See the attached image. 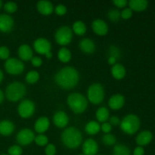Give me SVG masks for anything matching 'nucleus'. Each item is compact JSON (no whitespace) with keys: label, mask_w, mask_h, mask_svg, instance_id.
<instances>
[{"label":"nucleus","mask_w":155,"mask_h":155,"mask_svg":"<svg viewBox=\"0 0 155 155\" xmlns=\"http://www.w3.org/2000/svg\"><path fill=\"white\" fill-rule=\"evenodd\" d=\"M80 75L74 67L67 66L56 73L54 81L56 84L64 89H71L75 87L79 83Z\"/></svg>","instance_id":"1"},{"label":"nucleus","mask_w":155,"mask_h":155,"mask_svg":"<svg viewBox=\"0 0 155 155\" xmlns=\"http://www.w3.org/2000/svg\"><path fill=\"white\" fill-rule=\"evenodd\" d=\"M61 139L65 147L70 149H75L82 144L83 135L78 129L74 127H71L65 128V130L62 132Z\"/></svg>","instance_id":"2"},{"label":"nucleus","mask_w":155,"mask_h":155,"mask_svg":"<svg viewBox=\"0 0 155 155\" xmlns=\"http://www.w3.org/2000/svg\"><path fill=\"white\" fill-rule=\"evenodd\" d=\"M67 103L70 109L77 114L83 113L88 107L87 98L78 92H73L70 94L67 98Z\"/></svg>","instance_id":"3"},{"label":"nucleus","mask_w":155,"mask_h":155,"mask_svg":"<svg viewBox=\"0 0 155 155\" xmlns=\"http://www.w3.org/2000/svg\"><path fill=\"white\" fill-rule=\"evenodd\" d=\"M27 88L21 82H13L8 85L5 89V97L8 100L15 102L22 99L26 95Z\"/></svg>","instance_id":"4"},{"label":"nucleus","mask_w":155,"mask_h":155,"mask_svg":"<svg viewBox=\"0 0 155 155\" xmlns=\"http://www.w3.org/2000/svg\"><path fill=\"white\" fill-rule=\"evenodd\" d=\"M140 120L133 114H127L120 120V127L124 133L127 135H134L140 127Z\"/></svg>","instance_id":"5"},{"label":"nucleus","mask_w":155,"mask_h":155,"mask_svg":"<svg viewBox=\"0 0 155 155\" xmlns=\"http://www.w3.org/2000/svg\"><path fill=\"white\" fill-rule=\"evenodd\" d=\"M104 89L101 84L98 83L90 85L87 90V100L93 104H99L104 101Z\"/></svg>","instance_id":"6"},{"label":"nucleus","mask_w":155,"mask_h":155,"mask_svg":"<svg viewBox=\"0 0 155 155\" xmlns=\"http://www.w3.org/2000/svg\"><path fill=\"white\" fill-rule=\"evenodd\" d=\"M73 39L72 29L68 26H61L56 30L54 39L58 45L64 46L71 42Z\"/></svg>","instance_id":"7"},{"label":"nucleus","mask_w":155,"mask_h":155,"mask_svg":"<svg viewBox=\"0 0 155 155\" xmlns=\"http://www.w3.org/2000/svg\"><path fill=\"white\" fill-rule=\"evenodd\" d=\"M4 67L6 72L11 75H19L22 74L25 69V66L22 61L15 58H9L6 60Z\"/></svg>","instance_id":"8"},{"label":"nucleus","mask_w":155,"mask_h":155,"mask_svg":"<svg viewBox=\"0 0 155 155\" xmlns=\"http://www.w3.org/2000/svg\"><path fill=\"white\" fill-rule=\"evenodd\" d=\"M36 106L34 102L30 99H24L20 102L18 107V113L24 119L30 117L34 114Z\"/></svg>","instance_id":"9"},{"label":"nucleus","mask_w":155,"mask_h":155,"mask_svg":"<svg viewBox=\"0 0 155 155\" xmlns=\"http://www.w3.org/2000/svg\"><path fill=\"white\" fill-rule=\"evenodd\" d=\"M35 134L34 132L30 129H22L18 133L16 136V141L20 145L26 146L34 141Z\"/></svg>","instance_id":"10"},{"label":"nucleus","mask_w":155,"mask_h":155,"mask_svg":"<svg viewBox=\"0 0 155 155\" xmlns=\"http://www.w3.org/2000/svg\"><path fill=\"white\" fill-rule=\"evenodd\" d=\"M33 48L38 54H45L51 51V44L45 38H38L33 42Z\"/></svg>","instance_id":"11"},{"label":"nucleus","mask_w":155,"mask_h":155,"mask_svg":"<svg viewBox=\"0 0 155 155\" xmlns=\"http://www.w3.org/2000/svg\"><path fill=\"white\" fill-rule=\"evenodd\" d=\"M15 24L13 18L8 14L0 15V32L9 33L12 30Z\"/></svg>","instance_id":"12"},{"label":"nucleus","mask_w":155,"mask_h":155,"mask_svg":"<svg viewBox=\"0 0 155 155\" xmlns=\"http://www.w3.org/2000/svg\"><path fill=\"white\" fill-rule=\"evenodd\" d=\"M82 149L84 155H95L98 151V145L93 139H87L83 142Z\"/></svg>","instance_id":"13"},{"label":"nucleus","mask_w":155,"mask_h":155,"mask_svg":"<svg viewBox=\"0 0 155 155\" xmlns=\"http://www.w3.org/2000/svg\"><path fill=\"white\" fill-rule=\"evenodd\" d=\"M92 29L94 33L98 36H104L108 32L107 23L101 19L94 20L92 23Z\"/></svg>","instance_id":"14"},{"label":"nucleus","mask_w":155,"mask_h":155,"mask_svg":"<svg viewBox=\"0 0 155 155\" xmlns=\"http://www.w3.org/2000/svg\"><path fill=\"white\" fill-rule=\"evenodd\" d=\"M53 123L58 128H64L68 126L69 117L64 111L58 110L53 115Z\"/></svg>","instance_id":"15"},{"label":"nucleus","mask_w":155,"mask_h":155,"mask_svg":"<svg viewBox=\"0 0 155 155\" xmlns=\"http://www.w3.org/2000/svg\"><path fill=\"white\" fill-rule=\"evenodd\" d=\"M125 104V97L121 94H115L110 96L108 101V105L110 109L117 110L122 108Z\"/></svg>","instance_id":"16"},{"label":"nucleus","mask_w":155,"mask_h":155,"mask_svg":"<svg viewBox=\"0 0 155 155\" xmlns=\"http://www.w3.org/2000/svg\"><path fill=\"white\" fill-rule=\"evenodd\" d=\"M18 54L20 60L22 61H28L33 57V51L30 45L23 44L19 46L18 49Z\"/></svg>","instance_id":"17"},{"label":"nucleus","mask_w":155,"mask_h":155,"mask_svg":"<svg viewBox=\"0 0 155 155\" xmlns=\"http://www.w3.org/2000/svg\"><path fill=\"white\" fill-rule=\"evenodd\" d=\"M50 127L49 119L46 117L38 118L34 124V130L39 134H43L48 130Z\"/></svg>","instance_id":"18"},{"label":"nucleus","mask_w":155,"mask_h":155,"mask_svg":"<svg viewBox=\"0 0 155 155\" xmlns=\"http://www.w3.org/2000/svg\"><path fill=\"white\" fill-rule=\"evenodd\" d=\"M153 139V135L151 131L144 130L137 135L136 138V142L139 146L143 147L151 143Z\"/></svg>","instance_id":"19"},{"label":"nucleus","mask_w":155,"mask_h":155,"mask_svg":"<svg viewBox=\"0 0 155 155\" xmlns=\"http://www.w3.org/2000/svg\"><path fill=\"white\" fill-rule=\"evenodd\" d=\"M36 8L38 12L42 15H50L54 12V6L50 1L41 0L36 4Z\"/></svg>","instance_id":"20"},{"label":"nucleus","mask_w":155,"mask_h":155,"mask_svg":"<svg viewBox=\"0 0 155 155\" xmlns=\"http://www.w3.org/2000/svg\"><path fill=\"white\" fill-rule=\"evenodd\" d=\"M79 48L86 54H92L95 51V44L92 39L84 38L79 43Z\"/></svg>","instance_id":"21"},{"label":"nucleus","mask_w":155,"mask_h":155,"mask_svg":"<svg viewBox=\"0 0 155 155\" xmlns=\"http://www.w3.org/2000/svg\"><path fill=\"white\" fill-rule=\"evenodd\" d=\"M15 127L13 122L9 120H3L0 121V135L8 136L15 132Z\"/></svg>","instance_id":"22"},{"label":"nucleus","mask_w":155,"mask_h":155,"mask_svg":"<svg viewBox=\"0 0 155 155\" xmlns=\"http://www.w3.org/2000/svg\"><path fill=\"white\" fill-rule=\"evenodd\" d=\"M129 8L135 12H143L148 8V2L146 0H130L128 2Z\"/></svg>","instance_id":"23"},{"label":"nucleus","mask_w":155,"mask_h":155,"mask_svg":"<svg viewBox=\"0 0 155 155\" xmlns=\"http://www.w3.org/2000/svg\"><path fill=\"white\" fill-rule=\"evenodd\" d=\"M110 73H111V75L114 78L120 80L124 78L127 71H126L124 65L121 64L117 63L112 66L111 69H110Z\"/></svg>","instance_id":"24"},{"label":"nucleus","mask_w":155,"mask_h":155,"mask_svg":"<svg viewBox=\"0 0 155 155\" xmlns=\"http://www.w3.org/2000/svg\"><path fill=\"white\" fill-rule=\"evenodd\" d=\"M100 130H101V126H100L99 123L95 120L89 121L85 126V131H86V133L87 134L91 135V136L96 135L97 133H99Z\"/></svg>","instance_id":"25"},{"label":"nucleus","mask_w":155,"mask_h":155,"mask_svg":"<svg viewBox=\"0 0 155 155\" xmlns=\"http://www.w3.org/2000/svg\"><path fill=\"white\" fill-rule=\"evenodd\" d=\"M95 117H96V119L98 122L102 123V124L104 122H107V120L109 119V117H110L108 109L105 107H99L95 112Z\"/></svg>","instance_id":"26"},{"label":"nucleus","mask_w":155,"mask_h":155,"mask_svg":"<svg viewBox=\"0 0 155 155\" xmlns=\"http://www.w3.org/2000/svg\"><path fill=\"white\" fill-rule=\"evenodd\" d=\"M71 57H72V54H71V51L65 47H62L58 51V58L62 63L69 62L71 61Z\"/></svg>","instance_id":"27"},{"label":"nucleus","mask_w":155,"mask_h":155,"mask_svg":"<svg viewBox=\"0 0 155 155\" xmlns=\"http://www.w3.org/2000/svg\"><path fill=\"white\" fill-rule=\"evenodd\" d=\"M86 30H87V28H86V24L82 21H77L73 24L72 31L78 36L84 35L86 33Z\"/></svg>","instance_id":"28"},{"label":"nucleus","mask_w":155,"mask_h":155,"mask_svg":"<svg viewBox=\"0 0 155 155\" xmlns=\"http://www.w3.org/2000/svg\"><path fill=\"white\" fill-rule=\"evenodd\" d=\"M113 155H131V151L129 147L126 145L118 144L114 147Z\"/></svg>","instance_id":"29"},{"label":"nucleus","mask_w":155,"mask_h":155,"mask_svg":"<svg viewBox=\"0 0 155 155\" xmlns=\"http://www.w3.org/2000/svg\"><path fill=\"white\" fill-rule=\"evenodd\" d=\"M39 80V74L36 71H30L26 74L25 80L29 84H34Z\"/></svg>","instance_id":"30"},{"label":"nucleus","mask_w":155,"mask_h":155,"mask_svg":"<svg viewBox=\"0 0 155 155\" xmlns=\"http://www.w3.org/2000/svg\"><path fill=\"white\" fill-rule=\"evenodd\" d=\"M102 142L107 146L114 145L117 142V138L114 135L110 134V133L104 134L102 136Z\"/></svg>","instance_id":"31"},{"label":"nucleus","mask_w":155,"mask_h":155,"mask_svg":"<svg viewBox=\"0 0 155 155\" xmlns=\"http://www.w3.org/2000/svg\"><path fill=\"white\" fill-rule=\"evenodd\" d=\"M34 142L38 146H46L48 144V138L44 134H38L35 136Z\"/></svg>","instance_id":"32"},{"label":"nucleus","mask_w":155,"mask_h":155,"mask_svg":"<svg viewBox=\"0 0 155 155\" xmlns=\"http://www.w3.org/2000/svg\"><path fill=\"white\" fill-rule=\"evenodd\" d=\"M4 10L8 14H13L18 10V5L14 2H8L4 5Z\"/></svg>","instance_id":"33"},{"label":"nucleus","mask_w":155,"mask_h":155,"mask_svg":"<svg viewBox=\"0 0 155 155\" xmlns=\"http://www.w3.org/2000/svg\"><path fill=\"white\" fill-rule=\"evenodd\" d=\"M107 17L111 21H117L120 18V12H119L117 9H110L107 12Z\"/></svg>","instance_id":"34"},{"label":"nucleus","mask_w":155,"mask_h":155,"mask_svg":"<svg viewBox=\"0 0 155 155\" xmlns=\"http://www.w3.org/2000/svg\"><path fill=\"white\" fill-rule=\"evenodd\" d=\"M23 153V150L20 145H12L8 150V155H21Z\"/></svg>","instance_id":"35"},{"label":"nucleus","mask_w":155,"mask_h":155,"mask_svg":"<svg viewBox=\"0 0 155 155\" xmlns=\"http://www.w3.org/2000/svg\"><path fill=\"white\" fill-rule=\"evenodd\" d=\"M10 56V50L7 46H0V59L2 60H8Z\"/></svg>","instance_id":"36"},{"label":"nucleus","mask_w":155,"mask_h":155,"mask_svg":"<svg viewBox=\"0 0 155 155\" xmlns=\"http://www.w3.org/2000/svg\"><path fill=\"white\" fill-rule=\"evenodd\" d=\"M54 11L56 15L59 16H63L67 13V7L63 4H58L54 8Z\"/></svg>","instance_id":"37"},{"label":"nucleus","mask_w":155,"mask_h":155,"mask_svg":"<svg viewBox=\"0 0 155 155\" xmlns=\"http://www.w3.org/2000/svg\"><path fill=\"white\" fill-rule=\"evenodd\" d=\"M133 16V11L130 8H125L120 12V18L124 20H128Z\"/></svg>","instance_id":"38"},{"label":"nucleus","mask_w":155,"mask_h":155,"mask_svg":"<svg viewBox=\"0 0 155 155\" xmlns=\"http://www.w3.org/2000/svg\"><path fill=\"white\" fill-rule=\"evenodd\" d=\"M109 56H112V57L116 58L117 59L119 58L120 57V51L117 47L114 46V45H111L109 48Z\"/></svg>","instance_id":"39"},{"label":"nucleus","mask_w":155,"mask_h":155,"mask_svg":"<svg viewBox=\"0 0 155 155\" xmlns=\"http://www.w3.org/2000/svg\"><path fill=\"white\" fill-rule=\"evenodd\" d=\"M45 155H55L56 147L53 144H48L45 148Z\"/></svg>","instance_id":"40"},{"label":"nucleus","mask_w":155,"mask_h":155,"mask_svg":"<svg viewBox=\"0 0 155 155\" xmlns=\"http://www.w3.org/2000/svg\"><path fill=\"white\" fill-rule=\"evenodd\" d=\"M30 61H31L32 65L36 67V68H39L42 64V59L40 57H38V56H33L31 60H30Z\"/></svg>","instance_id":"41"},{"label":"nucleus","mask_w":155,"mask_h":155,"mask_svg":"<svg viewBox=\"0 0 155 155\" xmlns=\"http://www.w3.org/2000/svg\"><path fill=\"white\" fill-rule=\"evenodd\" d=\"M101 130L103 133H105V134H107V133H110L111 132L112 126L108 122H104L101 124Z\"/></svg>","instance_id":"42"},{"label":"nucleus","mask_w":155,"mask_h":155,"mask_svg":"<svg viewBox=\"0 0 155 155\" xmlns=\"http://www.w3.org/2000/svg\"><path fill=\"white\" fill-rule=\"evenodd\" d=\"M114 5L116 7L120 8H125L127 5L128 4L127 0H114L112 2Z\"/></svg>","instance_id":"43"},{"label":"nucleus","mask_w":155,"mask_h":155,"mask_svg":"<svg viewBox=\"0 0 155 155\" xmlns=\"http://www.w3.org/2000/svg\"><path fill=\"white\" fill-rule=\"evenodd\" d=\"M109 124L111 126H117L120 125V120L118 117L117 116H112L110 117H109Z\"/></svg>","instance_id":"44"},{"label":"nucleus","mask_w":155,"mask_h":155,"mask_svg":"<svg viewBox=\"0 0 155 155\" xmlns=\"http://www.w3.org/2000/svg\"><path fill=\"white\" fill-rule=\"evenodd\" d=\"M145 154V150L143 147L137 146L133 151V155H144Z\"/></svg>","instance_id":"45"},{"label":"nucleus","mask_w":155,"mask_h":155,"mask_svg":"<svg viewBox=\"0 0 155 155\" xmlns=\"http://www.w3.org/2000/svg\"><path fill=\"white\" fill-rule=\"evenodd\" d=\"M117 59L116 58L112 57V56H109L108 58H107V63L113 66L115 64H117Z\"/></svg>","instance_id":"46"},{"label":"nucleus","mask_w":155,"mask_h":155,"mask_svg":"<svg viewBox=\"0 0 155 155\" xmlns=\"http://www.w3.org/2000/svg\"><path fill=\"white\" fill-rule=\"evenodd\" d=\"M4 98H5L4 92H3L2 91V89H0V104H2V103Z\"/></svg>","instance_id":"47"},{"label":"nucleus","mask_w":155,"mask_h":155,"mask_svg":"<svg viewBox=\"0 0 155 155\" xmlns=\"http://www.w3.org/2000/svg\"><path fill=\"white\" fill-rule=\"evenodd\" d=\"M45 55V57H46V58L50 59V58H52L53 54H52V53H51V51H49V52L46 53Z\"/></svg>","instance_id":"48"},{"label":"nucleus","mask_w":155,"mask_h":155,"mask_svg":"<svg viewBox=\"0 0 155 155\" xmlns=\"http://www.w3.org/2000/svg\"><path fill=\"white\" fill-rule=\"evenodd\" d=\"M3 78H4V74H3L2 71L0 70V83H1L2 81L3 80Z\"/></svg>","instance_id":"49"},{"label":"nucleus","mask_w":155,"mask_h":155,"mask_svg":"<svg viewBox=\"0 0 155 155\" xmlns=\"http://www.w3.org/2000/svg\"><path fill=\"white\" fill-rule=\"evenodd\" d=\"M2 7V2L1 0H0V9H1Z\"/></svg>","instance_id":"50"},{"label":"nucleus","mask_w":155,"mask_h":155,"mask_svg":"<svg viewBox=\"0 0 155 155\" xmlns=\"http://www.w3.org/2000/svg\"><path fill=\"white\" fill-rule=\"evenodd\" d=\"M78 155H84L83 154H78Z\"/></svg>","instance_id":"51"},{"label":"nucleus","mask_w":155,"mask_h":155,"mask_svg":"<svg viewBox=\"0 0 155 155\" xmlns=\"http://www.w3.org/2000/svg\"><path fill=\"white\" fill-rule=\"evenodd\" d=\"M1 155H7V154H1Z\"/></svg>","instance_id":"52"}]
</instances>
